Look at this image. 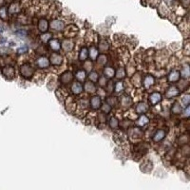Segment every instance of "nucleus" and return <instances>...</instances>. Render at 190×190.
<instances>
[{
  "instance_id": "obj_7",
  "label": "nucleus",
  "mask_w": 190,
  "mask_h": 190,
  "mask_svg": "<svg viewBox=\"0 0 190 190\" xmlns=\"http://www.w3.org/2000/svg\"><path fill=\"white\" fill-rule=\"evenodd\" d=\"M148 100H149V103H150V105H157L158 103H160L161 100H162V95H161V93H159V92H153L152 94H150V96H149Z\"/></svg>"
},
{
  "instance_id": "obj_22",
  "label": "nucleus",
  "mask_w": 190,
  "mask_h": 190,
  "mask_svg": "<svg viewBox=\"0 0 190 190\" xmlns=\"http://www.w3.org/2000/svg\"><path fill=\"white\" fill-rule=\"evenodd\" d=\"M110 126L111 128H114V129L119 126V121L117 120L116 117H112L110 120Z\"/></svg>"
},
{
  "instance_id": "obj_8",
  "label": "nucleus",
  "mask_w": 190,
  "mask_h": 190,
  "mask_svg": "<svg viewBox=\"0 0 190 190\" xmlns=\"http://www.w3.org/2000/svg\"><path fill=\"white\" fill-rule=\"evenodd\" d=\"M101 98L100 96H93V97L90 99V105L93 110H98L99 108H101Z\"/></svg>"
},
{
  "instance_id": "obj_3",
  "label": "nucleus",
  "mask_w": 190,
  "mask_h": 190,
  "mask_svg": "<svg viewBox=\"0 0 190 190\" xmlns=\"http://www.w3.org/2000/svg\"><path fill=\"white\" fill-rule=\"evenodd\" d=\"M73 79V74L71 71H65V72H63L60 75V78H59V80H60V82L63 84V85H67V84L70 83L71 81H72Z\"/></svg>"
},
{
  "instance_id": "obj_30",
  "label": "nucleus",
  "mask_w": 190,
  "mask_h": 190,
  "mask_svg": "<svg viewBox=\"0 0 190 190\" xmlns=\"http://www.w3.org/2000/svg\"><path fill=\"white\" fill-rule=\"evenodd\" d=\"M189 103H190V96L188 94H185V96H183L182 104L185 105V107H187V105H189Z\"/></svg>"
},
{
  "instance_id": "obj_36",
  "label": "nucleus",
  "mask_w": 190,
  "mask_h": 190,
  "mask_svg": "<svg viewBox=\"0 0 190 190\" xmlns=\"http://www.w3.org/2000/svg\"><path fill=\"white\" fill-rule=\"evenodd\" d=\"M185 49H188V45H185ZM185 54H186V55H187V54H188V49H187V51H186V52H185Z\"/></svg>"
},
{
  "instance_id": "obj_6",
  "label": "nucleus",
  "mask_w": 190,
  "mask_h": 190,
  "mask_svg": "<svg viewBox=\"0 0 190 190\" xmlns=\"http://www.w3.org/2000/svg\"><path fill=\"white\" fill-rule=\"evenodd\" d=\"M166 131L164 129H159L157 130L156 132H155V134L153 135V142L155 143H159L161 141H163V140L164 139V137H166Z\"/></svg>"
},
{
  "instance_id": "obj_4",
  "label": "nucleus",
  "mask_w": 190,
  "mask_h": 190,
  "mask_svg": "<svg viewBox=\"0 0 190 190\" xmlns=\"http://www.w3.org/2000/svg\"><path fill=\"white\" fill-rule=\"evenodd\" d=\"M49 63H51V62H49V59L48 57H46V56H40L36 60V65L40 68H48L49 66Z\"/></svg>"
},
{
  "instance_id": "obj_1",
  "label": "nucleus",
  "mask_w": 190,
  "mask_h": 190,
  "mask_svg": "<svg viewBox=\"0 0 190 190\" xmlns=\"http://www.w3.org/2000/svg\"><path fill=\"white\" fill-rule=\"evenodd\" d=\"M34 71L35 70H34L33 67L30 63H24L20 67V74L22 75V77L26 79L32 78L34 74Z\"/></svg>"
},
{
  "instance_id": "obj_19",
  "label": "nucleus",
  "mask_w": 190,
  "mask_h": 190,
  "mask_svg": "<svg viewBox=\"0 0 190 190\" xmlns=\"http://www.w3.org/2000/svg\"><path fill=\"white\" fill-rule=\"evenodd\" d=\"M85 89H86L87 92L92 93V92H95V91H96V87H95L94 84H93L91 81H90V82H87V83H86Z\"/></svg>"
},
{
  "instance_id": "obj_5",
  "label": "nucleus",
  "mask_w": 190,
  "mask_h": 190,
  "mask_svg": "<svg viewBox=\"0 0 190 190\" xmlns=\"http://www.w3.org/2000/svg\"><path fill=\"white\" fill-rule=\"evenodd\" d=\"M179 93H180V90L178 89V88H176L175 86H171L166 90V97L168 99H171V98L175 97V96H177V95H179Z\"/></svg>"
},
{
  "instance_id": "obj_31",
  "label": "nucleus",
  "mask_w": 190,
  "mask_h": 190,
  "mask_svg": "<svg viewBox=\"0 0 190 190\" xmlns=\"http://www.w3.org/2000/svg\"><path fill=\"white\" fill-rule=\"evenodd\" d=\"M124 76H126V71H124V70L123 68H120L116 72V77L117 78L121 79V78H124Z\"/></svg>"
},
{
  "instance_id": "obj_18",
  "label": "nucleus",
  "mask_w": 190,
  "mask_h": 190,
  "mask_svg": "<svg viewBox=\"0 0 190 190\" xmlns=\"http://www.w3.org/2000/svg\"><path fill=\"white\" fill-rule=\"evenodd\" d=\"M49 47H51V49L57 51L61 49V44L57 39H52L51 40V42H49Z\"/></svg>"
},
{
  "instance_id": "obj_17",
  "label": "nucleus",
  "mask_w": 190,
  "mask_h": 190,
  "mask_svg": "<svg viewBox=\"0 0 190 190\" xmlns=\"http://www.w3.org/2000/svg\"><path fill=\"white\" fill-rule=\"evenodd\" d=\"M104 74L107 78H112L115 75V70L111 67H105L104 70Z\"/></svg>"
},
{
  "instance_id": "obj_25",
  "label": "nucleus",
  "mask_w": 190,
  "mask_h": 190,
  "mask_svg": "<svg viewBox=\"0 0 190 190\" xmlns=\"http://www.w3.org/2000/svg\"><path fill=\"white\" fill-rule=\"evenodd\" d=\"M76 78L79 81H84L86 79V71L85 70H78L76 73Z\"/></svg>"
},
{
  "instance_id": "obj_10",
  "label": "nucleus",
  "mask_w": 190,
  "mask_h": 190,
  "mask_svg": "<svg viewBox=\"0 0 190 190\" xmlns=\"http://www.w3.org/2000/svg\"><path fill=\"white\" fill-rule=\"evenodd\" d=\"M71 91H72L73 94L78 95L80 93H82L83 91V86L80 82H74L72 85H71Z\"/></svg>"
},
{
  "instance_id": "obj_34",
  "label": "nucleus",
  "mask_w": 190,
  "mask_h": 190,
  "mask_svg": "<svg viewBox=\"0 0 190 190\" xmlns=\"http://www.w3.org/2000/svg\"><path fill=\"white\" fill-rule=\"evenodd\" d=\"M102 110L104 112H105V113H108V112L111 110V105L110 104H105L104 105H103Z\"/></svg>"
},
{
  "instance_id": "obj_21",
  "label": "nucleus",
  "mask_w": 190,
  "mask_h": 190,
  "mask_svg": "<svg viewBox=\"0 0 190 190\" xmlns=\"http://www.w3.org/2000/svg\"><path fill=\"white\" fill-rule=\"evenodd\" d=\"M148 123H149V119L146 116H145V115H142V116L139 118V120L136 122V124L140 126H145V124H147Z\"/></svg>"
},
{
  "instance_id": "obj_11",
  "label": "nucleus",
  "mask_w": 190,
  "mask_h": 190,
  "mask_svg": "<svg viewBox=\"0 0 190 190\" xmlns=\"http://www.w3.org/2000/svg\"><path fill=\"white\" fill-rule=\"evenodd\" d=\"M148 110V105L145 102H140L136 105V112L138 114H143Z\"/></svg>"
},
{
  "instance_id": "obj_14",
  "label": "nucleus",
  "mask_w": 190,
  "mask_h": 190,
  "mask_svg": "<svg viewBox=\"0 0 190 190\" xmlns=\"http://www.w3.org/2000/svg\"><path fill=\"white\" fill-rule=\"evenodd\" d=\"M132 104V100L130 99L128 95H124L122 98H121V105L124 108H129Z\"/></svg>"
},
{
  "instance_id": "obj_13",
  "label": "nucleus",
  "mask_w": 190,
  "mask_h": 190,
  "mask_svg": "<svg viewBox=\"0 0 190 190\" xmlns=\"http://www.w3.org/2000/svg\"><path fill=\"white\" fill-rule=\"evenodd\" d=\"M180 77H181V74L178 70H172L168 74L167 80L169 81V82H177V81H179Z\"/></svg>"
},
{
  "instance_id": "obj_20",
  "label": "nucleus",
  "mask_w": 190,
  "mask_h": 190,
  "mask_svg": "<svg viewBox=\"0 0 190 190\" xmlns=\"http://www.w3.org/2000/svg\"><path fill=\"white\" fill-rule=\"evenodd\" d=\"M38 29L41 32H45L48 30V22L45 19H41L39 21L38 24Z\"/></svg>"
},
{
  "instance_id": "obj_12",
  "label": "nucleus",
  "mask_w": 190,
  "mask_h": 190,
  "mask_svg": "<svg viewBox=\"0 0 190 190\" xmlns=\"http://www.w3.org/2000/svg\"><path fill=\"white\" fill-rule=\"evenodd\" d=\"M61 48L64 49L65 51H71L73 49V43L71 40H64L63 42H62V45H61Z\"/></svg>"
},
{
  "instance_id": "obj_24",
  "label": "nucleus",
  "mask_w": 190,
  "mask_h": 190,
  "mask_svg": "<svg viewBox=\"0 0 190 190\" xmlns=\"http://www.w3.org/2000/svg\"><path fill=\"white\" fill-rule=\"evenodd\" d=\"M90 57H91L92 60H95L96 58H97L98 56V51L97 49L94 48V47H92L91 49H90V51H89V54Z\"/></svg>"
},
{
  "instance_id": "obj_9",
  "label": "nucleus",
  "mask_w": 190,
  "mask_h": 190,
  "mask_svg": "<svg viewBox=\"0 0 190 190\" xmlns=\"http://www.w3.org/2000/svg\"><path fill=\"white\" fill-rule=\"evenodd\" d=\"M62 60H63V58H62V56L58 53H53L51 54V59H49V62L54 65V66H60L62 64Z\"/></svg>"
},
{
  "instance_id": "obj_27",
  "label": "nucleus",
  "mask_w": 190,
  "mask_h": 190,
  "mask_svg": "<svg viewBox=\"0 0 190 190\" xmlns=\"http://www.w3.org/2000/svg\"><path fill=\"white\" fill-rule=\"evenodd\" d=\"M181 111H182V107L179 105V103H175V104L173 105L172 112L175 114H179V113H181Z\"/></svg>"
},
{
  "instance_id": "obj_2",
  "label": "nucleus",
  "mask_w": 190,
  "mask_h": 190,
  "mask_svg": "<svg viewBox=\"0 0 190 190\" xmlns=\"http://www.w3.org/2000/svg\"><path fill=\"white\" fill-rule=\"evenodd\" d=\"M1 72L3 74V76H5L6 78L8 79H12L14 78L15 76V70H14V68L12 66H10V65H8V66H5L4 68L1 70Z\"/></svg>"
},
{
  "instance_id": "obj_23",
  "label": "nucleus",
  "mask_w": 190,
  "mask_h": 190,
  "mask_svg": "<svg viewBox=\"0 0 190 190\" xmlns=\"http://www.w3.org/2000/svg\"><path fill=\"white\" fill-rule=\"evenodd\" d=\"M89 56V51H88V49L87 48H82L80 51V59L81 60H86Z\"/></svg>"
},
{
  "instance_id": "obj_29",
  "label": "nucleus",
  "mask_w": 190,
  "mask_h": 190,
  "mask_svg": "<svg viewBox=\"0 0 190 190\" xmlns=\"http://www.w3.org/2000/svg\"><path fill=\"white\" fill-rule=\"evenodd\" d=\"M182 75H183V77H185V78H187V77L189 76V66L188 65H185V66L183 68Z\"/></svg>"
},
{
  "instance_id": "obj_16",
  "label": "nucleus",
  "mask_w": 190,
  "mask_h": 190,
  "mask_svg": "<svg viewBox=\"0 0 190 190\" xmlns=\"http://www.w3.org/2000/svg\"><path fill=\"white\" fill-rule=\"evenodd\" d=\"M154 83H155V79H154L153 76L146 75L145 77V79H144V86H145V88H146V89L149 88V87H151Z\"/></svg>"
},
{
  "instance_id": "obj_28",
  "label": "nucleus",
  "mask_w": 190,
  "mask_h": 190,
  "mask_svg": "<svg viewBox=\"0 0 190 190\" xmlns=\"http://www.w3.org/2000/svg\"><path fill=\"white\" fill-rule=\"evenodd\" d=\"M123 90H124V84L122 82L116 83V85H115V92L120 93L123 92Z\"/></svg>"
},
{
  "instance_id": "obj_32",
  "label": "nucleus",
  "mask_w": 190,
  "mask_h": 190,
  "mask_svg": "<svg viewBox=\"0 0 190 190\" xmlns=\"http://www.w3.org/2000/svg\"><path fill=\"white\" fill-rule=\"evenodd\" d=\"M108 49V44L105 41H102L100 43V45H99V49H100L101 51H105L107 49Z\"/></svg>"
},
{
  "instance_id": "obj_35",
  "label": "nucleus",
  "mask_w": 190,
  "mask_h": 190,
  "mask_svg": "<svg viewBox=\"0 0 190 190\" xmlns=\"http://www.w3.org/2000/svg\"><path fill=\"white\" fill-rule=\"evenodd\" d=\"M49 37H51V34H49V33H47V34H45V35H42V36H41V38H42V40H43V41H44V42H47V41H49Z\"/></svg>"
},
{
  "instance_id": "obj_15",
  "label": "nucleus",
  "mask_w": 190,
  "mask_h": 190,
  "mask_svg": "<svg viewBox=\"0 0 190 190\" xmlns=\"http://www.w3.org/2000/svg\"><path fill=\"white\" fill-rule=\"evenodd\" d=\"M51 29H52V30H57V32H59V30H63L64 24H63V22H61V21L55 20V21H52V22H51Z\"/></svg>"
},
{
  "instance_id": "obj_26",
  "label": "nucleus",
  "mask_w": 190,
  "mask_h": 190,
  "mask_svg": "<svg viewBox=\"0 0 190 190\" xmlns=\"http://www.w3.org/2000/svg\"><path fill=\"white\" fill-rule=\"evenodd\" d=\"M89 78L90 81H91V82H97L98 79H99V75H98V73L96 72V71H91L90 74H89Z\"/></svg>"
},
{
  "instance_id": "obj_33",
  "label": "nucleus",
  "mask_w": 190,
  "mask_h": 190,
  "mask_svg": "<svg viewBox=\"0 0 190 190\" xmlns=\"http://www.w3.org/2000/svg\"><path fill=\"white\" fill-rule=\"evenodd\" d=\"M28 51H29V48H28L27 46H23L17 49V53L18 54H24V53H27Z\"/></svg>"
}]
</instances>
